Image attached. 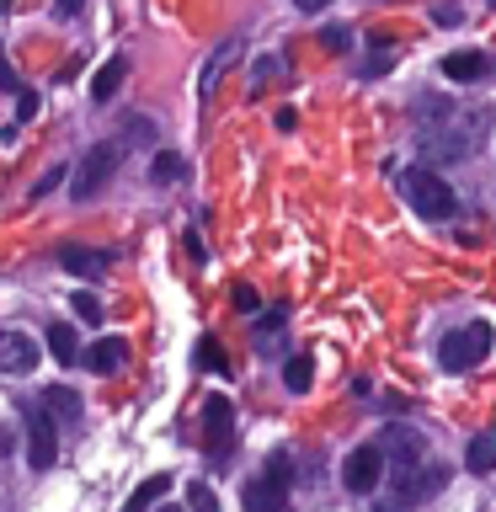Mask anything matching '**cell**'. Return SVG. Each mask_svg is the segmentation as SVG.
Returning <instances> with one entry per match:
<instances>
[{
	"label": "cell",
	"mask_w": 496,
	"mask_h": 512,
	"mask_svg": "<svg viewBox=\"0 0 496 512\" xmlns=\"http://www.w3.org/2000/svg\"><path fill=\"white\" fill-rule=\"evenodd\" d=\"M486 358H491V326L486 320H470V326L448 331L438 342V363L448 374H470V368H480Z\"/></svg>",
	"instance_id": "cell-3"
},
{
	"label": "cell",
	"mask_w": 496,
	"mask_h": 512,
	"mask_svg": "<svg viewBox=\"0 0 496 512\" xmlns=\"http://www.w3.org/2000/svg\"><path fill=\"white\" fill-rule=\"evenodd\" d=\"M320 43H326L331 54H347V48H352L347 43V27H326V38H320Z\"/></svg>",
	"instance_id": "cell-29"
},
{
	"label": "cell",
	"mask_w": 496,
	"mask_h": 512,
	"mask_svg": "<svg viewBox=\"0 0 496 512\" xmlns=\"http://www.w3.org/2000/svg\"><path fill=\"white\" fill-rule=\"evenodd\" d=\"M416 144H422L427 160H459V155L475 150V134H464L454 123H427L422 134H416Z\"/></svg>",
	"instance_id": "cell-8"
},
{
	"label": "cell",
	"mask_w": 496,
	"mask_h": 512,
	"mask_svg": "<svg viewBox=\"0 0 496 512\" xmlns=\"http://www.w3.org/2000/svg\"><path fill=\"white\" fill-rule=\"evenodd\" d=\"M198 358H203V368H219V374H230V358H224V352H219L214 342H203Z\"/></svg>",
	"instance_id": "cell-27"
},
{
	"label": "cell",
	"mask_w": 496,
	"mask_h": 512,
	"mask_svg": "<svg viewBox=\"0 0 496 512\" xmlns=\"http://www.w3.org/2000/svg\"><path fill=\"white\" fill-rule=\"evenodd\" d=\"M59 176H64V166H54V171H48V176H43V182H38V187H32V198H43V192H54V187H59Z\"/></svg>",
	"instance_id": "cell-32"
},
{
	"label": "cell",
	"mask_w": 496,
	"mask_h": 512,
	"mask_svg": "<svg viewBox=\"0 0 496 512\" xmlns=\"http://www.w3.org/2000/svg\"><path fill=\"white\" fill-rule=\"evenodd\" d=\"M235 59H240V38H230V43H219V48H214V59H208V64H203V75H198V96H203V102L219 91V80H224V70H230Z\"/></svg>",
	"instance_id": "cell-14"
},
{
	"label": "cell",
	"mask_w": 496,
	"mask_h": 512,
	"mask_svg": "<svg viewBox=\"0 0 496 512\" xmlns=\"http://www.w3.org/2000/svg\"><path fill=\"white\" fill-rule=\"evenodd\" d=\"M288 480H294V470H288V454H272V459L262 464V475H256L246 491H240V502H246V512H283Z\"/></svg>",
	"instance_id": "cell-5"
},
{
	"label": "cell",
	"mask_w": 496,
	"mask_h": 512,
	"mask_svg": "<svg viewBox=\"0 0 496 512\" xmlns=\"http://www.w3.org/2000/svg\"><path fill=\"white\" fill-rule=\"evenodd\" d=\"M70 304H75V315L86 320V326H102V299H91L86 288H80V294H70Z\"/></svg>",
	"instance_id": "cell-23"
},
{
	"label": "cell",
	"mask_w": 496,
	"mask_h": 512,
	"mask_svg": "<svg viewBox=\"0 0 496 512\" xmlns=\"http://www.w3.org/2000/svg\"><path fill=\"white\" fill-rule=\"evenodd\" d=\"M123 150H128V134H123V139H102V144H91V150H86V160L75 166V182H70V192H75L80 203L96 198V192L112 182V171H118Z\"/></svg>",
	"instance_id": "cell-4"
},
{
	"label": "cell",
	"mask_w": 496,
	"mask_h": 512,
	"mask_svg": "<svg viewBox=\"0 0 496 512\" xmlns=\"http://www.w3.org/2000/svg\"><path fill=\"white\" fill-rule=\"evenodd\" d=\"M464 470L470 475H491L496 470V432H475L470 448H464Z\"/></svg>",
	"instance_id": "cell-19"
},
{
	"label": "cell",
	"mask_w": 496,
	"mask_h": 512,
	"mask_svg": "<svg viewBox=\"0 0 496 512\" xmlns=\"http://www.w3.org/2000/svg\"><path fill=\"white\" fill-rule=\"evenodd\" d=\"M166 491H171V475H150V480H144V486H139L134 496H128V507H123V512H150V507H155Z\"/></svg>",
	"instance_id": "cell-20"
},
{
	"label": "cell",
	"mask_w": 496,
	"mask_h": 512,
	"mask_svg": "<svg viewBox=\"0 0 496 512\" xmlns=\"http://www.w3.org/2000/svg\"><path fill=\"white\" fill-rule=\"evenodd\" d=\"M374 448L384 454V470H390V464H416L422 459V432L416 427H390Z\"/></svg>",
	"instance_id": "cell-10"
},
{
	"label": "cell",
	"mask_w": 496,
	"mask_h": 512,
	"mask_svg": "<svg viewBox=\"0 0 496 512\" xmlns=\"http://www.w3.org/2000/svg\"><path fill=\"white\" fill-rule=\"evenodd\" d=\"M496 70L491 54H480V48H454V54H443V75L459 80V86H470V80H486Z\"/></svg>",
	"instance_id": "cell-11"
},
{
	"label": "cell",
	"mask_w": 496,
	"mask_h": 512,
	"mask_svg": "<svg viewBox=\"0 0 496 512\" xmlns=\"http://www.w3.org/2000/svg\"><path fill=\"white\" fill-rule=\"evenodd\" d=\"M160 512H176V507H160Z\"/></svg>",
	"instance_id": "cell-38"
},
{
	"label": "cell",
	"mask_w": 496,
	"mask_h": 512,
	"mask_svg": "<svg viewBox=\"0 0 496 512\" xmlns=\"http://www.w3.org/2000/svg\"><path fill=\"white\" fill-rule=\"evenodd\" d=\"M182 251H187V262H203V240H198V235H187Z\"/></svg>",
	"instance_id": "cell-34"
},
{
	"label": "cell",
	"mask_w": 496,
	"mask_h": 512,
	"mask_svg": "<svg viewBox=\"0 0 496 512\" xmlns=\"http://www.w3.org/2000/svg\"><path fill=\"white\" fill-rule=\"evenodd\" d=\"M395 64V48H374V54H368V64H363V75H384Z\"/></svg>",
	"instance_id": "cell-26"
},
{
	"label": "cell",
	"mask_w": 496,
	"mask_h": 512,
	"mask_svg": "<svg viewBox=\"0 0 496 512\" xmlns=\"http://www.w3.org/2000/svg\"><path fill=\"white\" fill-rule=\"evenodd\" d=\"M123 80H128V59L118 54V59H107L102 70H96V80H91V102H96V107H102V102H112Z\"/></svg>",
	"instance_id": "cell-17"
},
{
	"label": "cell",
	"mask_w": 496,
	"mask_h": 512,
	"mask_svg": "<svg viewBox=\"0 0 496 512\" xmlns=\"http://www.w3.org/2000/svg\"><path fill=\"white\" fill-rule=\"evenodd\" d=\"M59 267L75 272V278H102V272H107V256L91 251V246H59Z\"/></svg>",
	"instance_id": "cell-15"
},
{
	"label": "cell",
	"mask_w": 496,
	"mask_h": 512,
	"mask_svg": "<svg viewBox=\"0 0 496 512\" xmlns=\"http://www.w3.org/2000/svg\"><path fill=\"white\" fill-rule=\"evenodd\" d=\"M278 70H283L278 59H262V64H256V70H251V96H262V86H267V80L278 75Z\"/></svg>",
	"instance_id": "cell-25"
},
{
	"label": "cell",
	"mask_w": 496,
	"mask_h": 512,
	"mask_svg": "<svg viewBox=\"0 0 496 512\" xmlns=\"http://www.w3.org/2000/svg\"><path fill=\"white\" fill-rule=\"evenodd\" d=\"M294 6H299V11H310V16H315V11H326V6H331V0H294Z\"/></svg>",
	"instance_id": "cell-35"
},
{
	"label": "cell",
	"mask_w": 496,
	"mask_h": 512,
	"mask_svg": "<svg viewBox=\"0 0 496 512\" xmlns=\"http://www.w3.org/2000/svg\"><path fill=\"white\" fill-rule=\"evenodd\" d=\"M54 6H59L64 16H75V11H80V0H54Z\"/></svg>",
	"instance_id": "cell-36"
},
{
	"label": "cell",
	"mask_w": 496,
	"mask_h": 512,
	"mask_svg": "<svg viewBox=\"0 0 496 512\" xmlns=\"http://www.w3.org/2000/svg\"><path fill=\"white\" fill-rule=\"evenodd\" d=\"M32 112H38V96H32V91H22V102H16V118H22V123H27V118H32Z\"/></svg>",
	"instance_id": "cell-33"
},
{
	"label": "cell",
	"mask_w": 496,
	"mask_h": 512,
	"mask_svg": "<svg viewBox=\"0 0 496 512\" xmlns=\"http://www.w3.org/2000/svg\"><path fill=\"white\" fill-rule=\"evenodd\" d=\"M27 464L32 470H48V464L59 459V438H54V422L38 411V406H27Z\"/></svg>",
	"instance_id": "cell-9"
},
{
	"label": "cell",
	"mask_w": 496,
	"mask_h": 512,
	"mask_svg": "<svg viewBox=\"0 0 496 512\" xmlns=\"http://www.w3.org/2000/svg\"><path fill=\"white\" fill-rule=\"evenodd\" d=\"M150 176L160 187H171V182H182V155H171V150H160L155 155V166H150Z\"/></svg>",
	"instance_id": "cell-21"
},
{
	"label": "cell",
	"mask_w": 496,
	"mask_h": 512,
	"mask_svg": "<svg viewBox=\"0 0 496 512\" xmlns=\"http://www.w3.org/2000/svg\"><path fill=\"white\" fill-rule=\"evenodd\" d=\"M6 11H11V0H0V16H6Z\"/></svg>",
	"instance_id": "cell-37"
},
{
	"label": "cell",
	"mask_w": 496,
	"mask_h": 512,
	"mask_svg": "<svg viewBox=\"0 0 496 512\" xmlns=\"http://www.w3.org/2000/svg\"><path fill=\"white\" fill-rule=\"evenodd\" d=\"M384 480H390V496L374 507V512H411L416 502H427V496H438L448 486V464H390L384 470Z\"/></svg>",
	"instance_id": "cell-1"
},
{
	"label": "cell",
	"mask_w": 496,
	"mask_h": 512,
	"mask_svg": "<svg viewBox=\"0 0 496 512\" xmlns=\"http://www.w3.org/2000/svg\"><path fill=\"white\" fill-rule=\"evenodd\" d=\"M38 411L48 416V422H75V416H80V395L64 390V384H48L43 400H38Z\"/></svg>",
	"instance_id": "cell-16"
},
{
	"label": "cell",
	"mask_w": 496,
	"mask_h": 512,
	"mask_svg": "<svg viewBox=\"0 0 496 512\" xmlns=\"http://www.w3.org/2000/svg\"><path fill=\"white\" fill-rule=\"evenodd\" d=\"M80 363H86L91 374H118V368L128 363V347H123V336H102V342H91L86 352H80Z\"/></svg>",
	"instance_id": "cell-13"
},
{
	"label": "cell",
	"mask_w": 496,
	"mask_h": 512,
	"mask_svg": "<svg viewBox=\"0 0 496 512\" xmlns=\"http://www.w3.org/2000/svg\"><path fill=\"white\" fill-rule=\"evenodd\" d=\"M256 304H262V299H256V288H251V283H235V310L256 315Z\"/></svg>",
	"instance_id": "cell-28"
},
{
	"label": "cell",
	"mask_w": 496,
	"mask_h": 512,
	"mask_svg": "<svg viewBox=\"0 0 496 512\" xmlns=\"http://www.w3.org/2000/svg\"><path fill=\"white\" fill-rule=\"evenodd\" d=\"M459 16H464L459 6H432V22H443V27H454V22H459Z\"/></svg>",
	"instance_id": "cell-31"
},
{
	"label": "cell",
	"mask_w": 496,
	"mask_h": 512,
	"mask_svg": "<svg viewBox=\"0 0 496 512\" xmlns=\"http://www.w3.org/2000/svg\"><path fill=\"white\" fill-rule=\"evenodd\" d=\"M400 192L411 198V208H416L422 219H454V214H459L454 187H448L438 171H427V166H416V171L400 176Z\"/></svg>",
	"instance_id": "cell-2"
},
{
	"label": "cell",
	"mask_w": 496,
	"mask_h": 512,
	"mask_svg": "<svg viewBox=\"0 0 496 512\" xmlns=\"http://www.w3.org/2000/svg\"><path fill=\"white\" fill-rule=\"evenodd\" d=\"M32 363H38V342H32L27 331L0 326V368H6V374H27Z\"/></svg>",
	"instance_id": "cell-12"
},
{
	"label": "cell",
	"mask_w": 496,
	"mask_h": 512,
	"mask_svg": "<svg viewBox=\"0 0 496 512\" xmlns=\"http://www.w3.org/2000/svg\"><path fill=\"white\" fill-rule=\"evenodd\" d=\"M187 507H192V512H219V502H214V491H208L203 480H192V486H187Z\"/></svg>",
	"instance_id": "cell-24"
},
{
	"label": "cell",
	"mask_w": 496,
	"mask_h": 512,
	"mask_svg": "<svg viewBox=\"0 0 496 512\" xmlns=\"http://www.w3.org/2000/svg\"><path fill=\"white\" fill-rule=\"evenodd\" d=\"M43 342H48V358H54L59 368L80 363V336H75V326H59V320H54V326H48V336H43Z\"/></svg>",
	"instance_id": "cell-18"
},
{
	"label": "cell",
	"mask_w": 496,
	"mask_h": 512,
	"mask_svg": "<svg viewBox=\"0 0 496 512\" xmlns=\"http://www.w3.org/2000/svg\"><path fill=\"white\" fill-rule=\"evenodd\" d=\"M283 379H288V390H310V379H315V363H310V358H304V352H299V358H288Z\"/></svg>",
	"instance_id": "cell-22"
},
{
	"label": "cell",
	"mask_w": 496,
	"mask_h": 512,
	"mask_svg": "<svg viewBox=\"0 0 496 512\" xmlns=\"http://www.w3.org/2000/svg\"><path fill=\"white\" fill-rule=\"evenodd\" d=\"M203 448H208L214 464L235 448V406H230V395H208L203 400Z\"/></svg>",
	"instance_id": "cell-6"
},
{
	"label": "cell",
	"mask_w": 496,
	"mask_h": 512,
	"mask_svg": "<svg viewBox=\"0 0 496 512\" xmlns=\"http://www.w3.org/2000/svg\"><path fill=\"white\" fill-rule=\"evenodd\" d=\"M16 86H22V80H16V70H11V54L0 48V91H16Z\"/></svg>",
	"instance_id": "cell-30"
},
{
	"label": "cell",
	"mask_w": 496,
	"mask_h": 512,
	"mask_svg": "<svg viewBox=\"0 0 496 512\" xmlns=\"http://www.w3.org/2000/svg\"><path fill=\"white\" fill-rule=\"evenodd\" d=\"M379 480H384V454L374 443H363V448H352V454L342 459V486L352 496H368V491H379Z\"/></svg>",
	"instance_id": "cell-7"
}]
</instances>
